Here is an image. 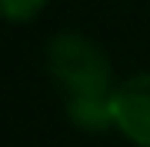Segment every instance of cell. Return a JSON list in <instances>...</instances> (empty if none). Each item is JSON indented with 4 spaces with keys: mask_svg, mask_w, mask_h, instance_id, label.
Returning a JSON list of instances; mask_svg holds the SVG:
<instances>
[{
    "mask_svg": "<svg viewBox=\"0 0 150 147\" xmlns=\"http://www.w3.org/2000/svg\"><path fill=\"white\" fill-rule=\"evenodd\" d=\"M47 70L67 90V117L87 134L113 131L110 94H113V64L97 40L87 33L64 30L47 40Z\"/></svg>",
    "mask_w": 150,
    "mask_h": 147,
    "instance_id": "obj_1",
    "label": "cell"
},
{
    "mask_svg": "<svg viewBox=\"0 0 150 147\" xmlns=\"http://www.w3.org/2000/svg\"><path fill=\"white\" fill-rule=\"evenodd\" d=\"M113 131L134 147H150V70L130 74L110 94Z\"/></svg>",
    "mask_w": 150,
    "mask_h": 147,
    "instance_id": "obj_2",
    "label": "cell"
},
{
    "mask_svg": "<svg viewBox=\"0 0 150 147\" xmlns=\"http://www.w3.org/2000/svg\"><path fill=\"white\" fill-rule=\"evenodd\" d=\"M47 4H50V0H0L4 17H7L10 23H30Z\"/></svg>",
    "mask_w": 150,
    "mask_h": 147,
    "instance_id": "obj_3",
    "label": "cell"
}]
</instances>
